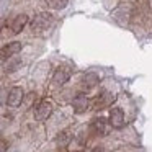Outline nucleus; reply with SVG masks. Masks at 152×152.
Masks as SVG:
<instances>
[{
	"label": "nucleus",
	"instance_id": "f257e3e1",
	"mask_svg": "<svg viewBox=\"0 0 152 152\" xmlns=\"http://www.w3.org/2000/svg\"><path fill=\"white\" fill-rule=\"evenodd\" d=\"M53 23H54L53 15L48 13V12H43V13H38L36 17L33 18V21H31V28H33L34 31H44V30H48Z\"/></svg>",
	"mask_w": 152,
	"mask_h": 152
},
{
	"label": "nucleus",
	"instance_id": "f03ea898",
	"mask_svg": "<svg viewBox=\"0 0 152 152\" xmlns=\"http://www.w3.org/2000/svg\"><path fill=\"white\" fill-rule=\"evenodd\" d=\"M53 108H54L53 102H49V100H43V102L34 108V119H38V121H44V119H48L51 116V113H53Z\"/></svg>",
	"mask_w": 152,
	"mask_h": 152
},
{
	"label": "nucleus",
	"instance_id": "7ed1b4c3",
	"mask_svg": "<svg viewBox=\"0 0 152 152\" xmlns=\"http://www.w3.org/2000/svg\"><path fill=\"white\" fill-rule=\"evenodd\" d=\"M108 123H110V126L115 128V129L123 128V126H124V111H123L121 108H118V106H113V108L110 110Z\"/></svg>",
	"mask_w": 152,
	"mask_h": 152
},
{
	"label": "nucleus",
	"instance_id": "20e7f679",
	"mask_svg": "<svg viewBox=\"0 0 152 152\" xmlns=\"http://www.w3.org/2000/svg\"><path fill=\"white\" fill-rule=\"evenodd\" d=\"M70 75H72L70 67L61 66V67L56 69V72H54V75H53V80H54V83H57V85H64L66 82H69Z\"/></svg>",
	"mask_w": 152,
	"mask_h": 152
},
{
	"label": "nucleus",
	"instance_id": "39448f33",
	"mask_svg": "<svg viewBox=\"0 0 152 152\" xmlns=\"http://www.w3.org/2000/svg\"><path fill=\"white\" fill-rule=\"evenodd\" d=\"M88 106H90V100H88V96L83 95V93H79L72 102V108L75 113H85L87 110H88Z\"/></svg>",
	"mask_w": 152,
	"mask_h": 152
},
{
	"label": "nucleus",
	"instance_id": "423d86ee",
	"mask_svg": "<svg viewBox=\"0 0 152 152\" xmlns=\"http://www.w3.org/2000/svg\"><path fill=\"white\" fill-rule=\"evenodd\" d=\"M23 102V88L21 87H13V88L8 92V98H7V105L8 106H18Z\"/></svg>",
	"mask_w": 152,
	"mask_h": 152
},
{
	"label": "nucleus",
	"instance_id": "0eeeda50",
	"mask_svg": "<svg viewBox=\"0 0 152 152\" xmlns=\"http://www.w3.org/2000/svg\"><path fill=\"white\" fill-rule=\"evenodd\" d=\"M20 51H21V43L20 41H12V43L5 44V46L2 48V61H5L7 57L15 56V54L20 53Z\"/></svg>",
	"mask_w": 152,
	"mask_h": 152
},
{
	"label": "nucleus",
	"instance_id": "6e6552de",
	"mask_svg": "<svg viewBox=\"0 0 152 152\" xmlns=\"http://www.w3.org/2000/svg\"><path fill=\"white\" fill-rule=\"evenodd\" d=\"M28 25V17L26 15H18V17H15L13 18V21L10 23V30H12V33L13 34H18V33H21L23 31V28Z\"/></svg>",
	"mask_w": 152,
	"mask_h": 152
},
{
	"label": "nucleus",
	"instance_id": "1a4fd4ad",
	"mask_svg": "<svg viewBox=\"0 0 152 152\" xmlns=\"http://www.w3.org/2000/svg\"><path fill=\"white\" fill-rule=\"evenodd\" d=\"M90 128H92V131L98 136L108 134V123H106L105 118H95L92 121V126H90Z\"/></svg>",
	"mask_w": 152,
	"mask_h": 152
},
{
	"label": "nucleus",
	"instance_id": "9d476101",
	"mask_svg": "<svg viewBox=\"0 0 152 152\" xmlns=\"http://www.w3.org/2000/svg\"><path fill=\"white\" fill-rule=\"evenodd\" d=\"M115 100V96L111 95V93H108V92H102L98 96H96V100H95V103H96V108H103V106H108L110 103Z\"/></svg>",
	"mask_w": 152,
	"mask_h": 152
},
{
	"label": "nucleus",
	"instance_id": "9b49d317",
	"mask_svg": "<svg viewBox=\"0 0 152 152\" xmlns=\"http://www.w3.org/2000/svg\"><path fill=\"white\" fill-rule=\"evenodd\" d=\"M98 82H100V79H98V75H96V74H85V75H83V79H82V85L87 87V88L95 87Z\"/></svg>",
	"mask_w": 152,
	"mask_h": 152
},
{
	"label": "nucleus",
	"instance_id": "f8f14e48",
	"mask_svg": "<svg viewBox=\"0 0 152 152\" xmlns=\"http://www.w3.org/2000/svg\"><path fill=\"white\" fill-rule=\"evenodd\" d=\"M44 2H46L48 7L54 8V10H62L69 4V0H44Z\"/></svg>",
	"mask_w": 152,
	"mask_h": 152
},
{
	"label": "nucleus",
	"instance_id": "ddd939ff",
	"mask_svg": "<svg viewBox=\"0 0 152 152\" xmlns=\"http://www.w3.org/2000/svg\"><path fill=\"white\" fill-rule=\"evenodd\" d=\"M56 142H57V144L61 145V147H66V145H67V144H69V142H70V134H69V132H67V131L61 132V134H59V136H57V137H56Z\"/></svg>",
	"mask_w": 152,
	"mask_h": 152
},
{
	"label": "nucleus",
	"instance_id": "4468645a",
	"mask_svg": "<svg viewBox=\"0 0 152 152\" xmlns=\"http://www.w3.org/2000/svg\"><path fill=\"white\" fill-rule=\"evenodd\" d=\"M21 59H12L10 62H8V66H7V70L8 72H13V70H17L18 67H21Z\"/></svg>",
	"mask_w": 152,
	"mask_h": 152
}]
</instances>
